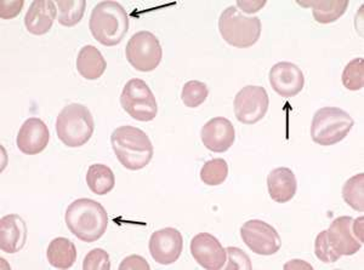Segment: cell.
Masks as SVG:
<instances>
[{
    "instance_id": "cell-25",
    "label": "cell",
    "mask_w": 364,
    "mask_h": 270,
    "mask_svg": "<svg viewBox=\"0 0 364 270\" xmlns=\"http://www.w3.org/2000/svg\"><path fill=\"white\" fill-rule=\"evenodd\" d=\"M343 199L355 211H364V174L348 179L343 187Z\"/></svg>"
},
{
    "instance_id": "cell-7",
    "label": "cell",
    "mask_w": 364,
    "mask_h": 270,
    "mask_svg": "<svg viewBox=\"0 0 364 270\" xmlns=\"http://www.w3.org/2000/svg\"><path fill=\"white\" fill-rule=\"evenodd\" d=\"M120 104L137 121H152L157 117L158 104L154 92L142 79L129 80L120 95Z\"/></svg>"
},
{
    "instance_id": "cell-11",
    "label": "cell",
    "mask_w": 364,
    "mask_h": 270,
    "mask_svg": "<svg viewBox=\"0 0 364 270\" xmlns=\"http://www.w3.org/2000/svg\"><path fill=\"white\" fill-rule=\"evenodd\" d=\"M149 249L154 262L170 266L181 256L183 237L178 229L170 227L159 229L149 237Z\"/></svg>"
},
{
    "instance_id": "cell-35",
    "label": "cell",
    "mask_w": 364,
    "mask_h": 270,
    "mask_svg": "<svg viewBox=\"0 0 364 270\" xmlns=\"http://www.w3.org/2000/svg\"><path fill=\"white\" fill-rule=\"evenodd\" d=\"M363 217H358L357 220H353V222H352V232H353L355 237H356L362 244H363Z\"/></svg>"
},
{
    "instance_id": "cell-6",
    "label": "cell",
    "mask_w": 364,
    "mask_h": 270,
    "mask_svg": "<svg viewBox=\"0 0 364 270\" xmlns=\"http://www.w3.org/2000/svg\"><path fill=\"white\" fill-rule=\"evenodd\" d=\"M355 120L343 109L323 107L314 114L311 124V137L318 146H334L346 138Z\"/></svg>"
},
{
    "instance_id": "cell-20",
    "label": "cell",
    "mask_w": 364,
    "mask_h": 270,
    "mask_svg": "<svg viewBox=\"0 0 364 270\" xmlns=\"http://www.w3.org/2000/svg\"><path fill=\"white\" fill-rule=\"evenodd\" d=\"M77 71L87 80H97L105 74L107 62L99 49L94 45H85L77 57Z\"/></svg>"
},
{
    "instance_id": "cell-28",
    "label": "cell",
    "mask_w": 364,
    "mask_h": 270,
    "mask_svg": "<svg viewBox=\"0 0 364 270\" xmlns=\"http://www.w3.org/2000/svg\"><path fill=\"white\" fill-rule=\"evenodd\" d=\"M208 95H209V89L207 84L198 80L187 81L182 88V102L188 108H197L200 104H203L207 100Z\"/></svg>"
},
{
    "instance_id": "cell-18",
    "label": "cell",
    "mask_w": 364,
    "mask_h": 270,
    "mask_svg": "<svg viewBox=\"0 0 364 270\" xmlns=\"http://www.w3.org/2000/svg\"><path fill=\"white\" fill-rule=\"evenodd\" d=\"M58 9L51 0H36L29 5L25 16V26L29 33L44 35L48 33L56 20Z\"/></svg>"
},
{
    "instance_id": "cell-19",
    "label": "cell",
    "mask_w": 364,
    "mask_h": 270,
    "mask_svg": "<svg viewBox=\"0 0 364 270\" xmlns=\"http://www.w3.org/2000/svg\"><path fill=\"white\" fill-rule=\"evenodd\" d=\"M269 196L278 204H286L294 198L298 191V181L289 167H277L267 177Z\"/></svg>"
},
{
    "instance_id": "cell-3",
    "label": "cell",
    "mask_w": 364,
    "mask_h": 270,
    "mask_svg": "<svg viewBox=\"0 0 364 270\" xmlns=\"http://www.w3.org/2000/svg\"><path fill=\"white\" fill-rule=\"evenodd\" d=\"M89 28L101 45H118L128 33V13L118 1H101L91 11Z\"/></svg>"
},
{
    "instance_id": "cell-27",
    "label": "cell",
    "mask_w": 364,
    "mask_h": 270,
    "mask_svg": "<svg viewBox=\"0 0 364 270\" xmlns=\"http://www.w3.org/2000/svg\"><path fill=\"white\" fill-rule=\"evenodd\" d=\"M343 86L350 91H358L364 86V60L357 57L348 63L341 75Z\"/></svg>"
},
{
    "instance_id": "cell-29",
    "label": "cell",
    "mask_w": 364,
    "mask_h": 270,
    "mask_svg": "<svg viewBox=\"0 0 364 270\" xmlns=\"http://www.w3.org/2000/svg\"><path fill=\"white\" fill-rule=\"evenodd\" d=\"M315 254L323 263H336L341 257L336 249H333L331 241L328 239L327 230H322L316 237Z\"/></svg>"
},
{
    "instance_id": "cell-15",
    "label": "cell",
    "mask_w": 364,
    "mask_h": 270,
    "mask_svg": "<svg viewBox=\"0 0 364 270\" xmlns=\"http://www.w3.org/2000/svg\"><path fill=\"white\" fill-rule=\"evenodd\" d=\"M50 133L46 123L39 118H29L17 133V148L26 155H37L46 150Z\"/></svg>"
},
{
    "instance_id": "cell-8",
    "label": "cell",
    "mask_w": 364,
    "mask_h": 270,
    "mask_svg": "<svg viewBox=\"0 0 364 270\" xmlns=\"http://www.w3.org/2000/svg\"><path fill=\"white\" fill-rule=\"evenodd\" d=\"M128 62L139 72H152L161 64L163 49L158 38L149 30H141L129 39L125 47Z\"/></svg>"
},
{
    "instance_id": "cell-9",
    "label": "cell",
    "mask_w": 364,
    "mask_h": 270,
    "mask_svg": "<svg viewBox=\"0 0 364 270\" xmlns=\"http://www.w3.org/2000/svg\"><path fill=\"white\" fill-rule=\"evenodd\" d=\"M269 107V94L265 88L257 85H247L237 92L233 101L236 119L245 125H254L262 120Z\"/></svg>"
},
{
    "instance_id": "cell-5",
    "label": "cell",
    "mask_w": 364,
    "mask_h": 270,
    "mask_svg": "<svg viewBox=\"0 0 364 270\" xmlns=\"http://www.w3.org/2000/svg\"><path fill=\"white\" fill-rule=\"evenodd\" d=\"M219 30L228 45L247 49L260 39L262 23L259 17H247L237 6H228L220 15Z\"/></svg>"
},
{
    "instance_id": "cell-22",
    "label": "cell",
    "mask_w": 364,
    "mask_h": 270,
    "mask_svg": "<svg viewBox=\"0 0 364 270\" xmlns=\"http://www.w3.org/2000/svg\"><path fill=\"white\" fill-rule=\"evenodd\" d=\"M46 257L50 266L56 269H70L77 259V249L70 239L56 237L48 246Z\"/></svg>"
},
{
    "instance_id": "cell-17",
    "label": "cell",
    "mask_w": 364,
    "mask_h": 270,
    "mask_svg": "<svg viewBox=\"0 0 364 270\" xmlns=\"http://www.w3.org/2000/svg\"><path fill=\"white\" fill-rule=\"evenodd\" d=\"M27 225L21 216L6 215L0 220V249L14 254L20 252L27 241Z\"/></svg>"
},
{
    "instance_id": "cell-33",
    "label": "cell",
    "mask_w": 364,
    "mask_h": 270,
    "mask_svg": "<svg viewBox=\"0 0 364 270\" xmlns=\"http://www.w3.org/2000/svg\"><path fill=\"white\" fill-rule=\"evenodd\" d=\"M23 1H3L0 4V17L4 20H10L21 13Z\"/></svg>"
},
{
    "instance_id": "cell-31",
    "label": "cell",
    "mask_w": 364,
    "mask_h": 270,
    "mask_svg": "<svg viewBox=\"0 0 364 270\" xmlns=\"http://www.w3.org/2000/svg\"><path fill=\"white\" fill-rule=\"evenodd\" d=\"M226 254L228 256V266H224L226 270H252V261L248 254L243 249L238 247H228Z\"/></svg>"
},
{
    "instance_id": "cell-2",
    "label": "cell",
    "mask_w": 364,
    "mask_h": 270,
    "mask_svg": "<svg viewBox=\"0 0 364 270\" xmlns=\"http://www.w3.org/2000/svg\"><path fill=\"white\" fill-rule=\"evenodd\" d=\"M117 159L128 170H142L154 158V145L147 133L135 126H119L111 135Z\"/></svg>"
},
{
    "instance_id": "cell-4",
    "label": "cell",
    "mask_w": 364,
    "mask_h": 270,
    "mask_svg": "<svg viewBox=\"0 0 364 270\" xmlns=\"http://www.w3.org/2000/svg\"><path fill=\"white\" fill-rule=\"evenodd\" d=\"M95 123L84 104L70 103L58 114L56 133L60 141L70 148H79L90 141Z\"/></svg>"
},
{
    "instance_id": "cell-1",
    "label": "cell",
    "mask_w": 364,
    "mask_h": 270,
    "mask_svg": "<svg viewBox=\"0 0 364 270\" xmlns=\"http://www.w3.org/2000/svg\"><path fill=\"white\" fill-rule=\"evenodd\" d=\"M65 220L70 233L84 242H95L107 230V211L100 203L87 198L75 200L70 204Z\"/></svg>"
},
{
    "instance_id": "cell-36",
    "label": "cell",
    "mask_w": 364,
    "mask_h": 270,
    "mask_svg": "<svg viewBox=\"0 0 364 270\" xmlns=\"http://www.w3.org/2000/svg\"><path fill=\"white\" fill-rule=\"evenodd\" d=\"M284 269H314V266H311V264H307L305 261H301V259H293V261H290L289 263H287L286 266H284Z\"/></svg>"
},
{
    "instance_id": "cell-13",
    "label": "cell",
    "mask_w": 364,
    "mask_h": 270,
    "mask_svg": "<svg viewBox=\"0 0 364 270\" xmlns=\"http://www.w3.org/2000/svg\"><path fill=\"white\" fill-rule=\"evenodd\" d=\"M269 79L273 90L284 99L299 95L305 85L304 73L291 62L276 63L269 71Z\"/></svg>"
},
{
    "instance_id": "cell-26",
    "label": "cell",
    "mask_w": 364,
    "mask_h": 270,
    "mask_svg": "<svg viewBox=\"0 0 364 270\" xmlns=\"http://www.w3.org/2000/svg\"><path fill=\"white\" fill-rule=\"evenodd\" d=\"M228 176V165L221 158L211 159L204 164L200 170V179L204 184L216 187L226 181Z\"/></svg>"
},
{
    "instance_id": "cell-23",
    "label": "cell",
    "mask_w": 364,
    "mask_h": 270,
    "mask_svg": "<svg viewBox=\"0 0 364 270\" xmlns=\"http://www.w3.org/2000/svg\"><path fill=\"white\" fill-rule=\"evenodd\" d=\"M87 184L96 196H106L114 189L116 177L107 165L94 164L87 170Z\"/></svg>"
},
{
    "instance_id": "cell-32",
    "label": "cell",
    "mask_w": 364,
    "mask_h": 270,
    "mask_svg": "<svg viewBox=\"0 0 364 270\" xmlns=\"http://www.w3.org/2000/svg\"><path fill=\"white\" fill-rule=\"evenodd\" d=\"M149 262L145 258L137 256V254H132L129 257L124 258L120 263L119 270H149Z\"/></svg>"
},
{
    "instance_id": "cell-30",
    "label": "cell",
    "mask_w": 364,
    "mask_h": 270,
    "mask_svg": "<svg viewBox=\"0 0 364 270\" xmlns=\"http://www.w3.org/2000/svg\"><path fill=\"white\" fill-rule=\"evenodd\" d=\"M84 270H109L111 261L107 252L102 249H91L85 256L83 262Z\"/></svg>"
},
{
    "instance_id": "cell-14",
    "label": "cell",
    "mask_w": 364,
    "mask_h": 270,
    "mask_svg": "<svg viewBox=\"0 0 364 270\" xmlns=\"http://www.w3.org/2000/svg\"><path fill=\"white\" fill-rule=\"evenodd\" d=\"M200 138L208 150L214 153H225L233 146L236 140V131L228 119L216 117L204 125Z\"/></svg>"
},
{
    "instance_id": "cell-12",
    "label": "cell",
    "mask_w": 364,
    "mask_h": 270,
    "mask_svg": "<svg viewBox=\"0 0 364 270\" xmlns=\"http://www.w3.org/2000/svg\"><path fill=\"white\" fill-rule=\"evenodd\" d=\"M191 254L199 266L208 270L223 269L226 263V249L214 235L199 233L191 241Z\"/></svg>"
},
{
    "instance_id": "cell-21",
    "label": "cell",
    "mask_w": 364,
    "mask_h": 270,
    "mask_svg": "<svg viewBox=\"0 0 364 270\" xmlns=\"http://www.w3.org/2000/svg\"><path fill=\"white\" fill-rule=\"evenodd\" d=\"M304 8L312 9V15L316 21L328 25L338 21L346 13L350 1L348 0H315V1H298Z\"/></svg>"
},
{
    "instance_id": "cell-34",
    "label": "cell",
    "mask_w": 364,
    "mask_h": 270,
    "mask_svg": "<svg viewBox=\"0 0 364 270\" xmlns=\"http://www.w3.org/2000/svg\"><path fill=\"white\" fill-rule=\"evenodd\" d=\"M266 5V1H243V0H238L237 1V6L242 9L245 13H255L264 8Z\"/></svg>"
},
{
    "instance_id": "cell-16",
    "label": "cell",
    "mask_w": 364,
    "mask_h": 270,
    "mask_svg": "<svg viewBox=\"0 0 364 270\" xmlns=\"http://www.w3.org/2000/svg\"><path fill=\"white\" fill-rule=\"evenodd\" d=\"M352 217H338L331 222V227L327 230L328 239L331 241L333 249L340 256H353L363 245L352 232Z\"/></svg>"
},
{
    "instance_id": "cell-24",
    "label": "cell",
    "mask_w": 364,
    "mask_h": 270,
    "mask_svg": "<svg viewBox=\"0 0 364 270\" xmlns=\"http://www.w3.org/2000/svg\"><path fill=\"white\" fill-rule=\"evenodd\" d=\"M58 10V23L65 27H75L82 21L87 1L85 0H61L56 1Z\"/></svg>"
},
{
    "instance_id": "cell-10",
    "label": "cell",
    "mask_w": 364,
    "mask_h": 270,
    "mask_svg": "<svg viewBox=\"0 0 364 270\" xmlns=\"http://www.w3.org/2000/svg\"><path fill=\"white\" fill-rule=\"evenodd\" d=\"M240 237L254 254L272 256L282 247V239L277 230L264 220H250L240 228Z\"/></svg>"
}]
</instances>
